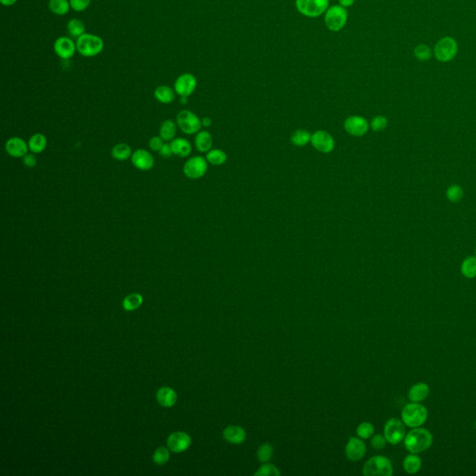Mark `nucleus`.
I'll list each match as a JSON object with an SVG mask.
<instances>
[{"instance_id":"nucleus-25","label":"nucleus","mask_w":476,"mask_h":476,"mask_svg":"<svg viewBox=\"0 0 476 476\" xmlns=\"http://www.w3.org/2000/svg\"><path fill=\"white\" fill-rule=\"evenodd\" d=\"M155 98L157 101L164 104L171 103L175 99V93L173 90L168 86H159L155 90L154 92Z\"/></svg>"},{"instance_id":"nucleus-10","label":"nucleus","mask_w":476,"mask_h":476,"mask_svg":"<svg viewBox=\"0 0 476 476\" xmlns=\"http://www.w3.org/2000/svg\"><path fill=\"white\" fill-rule=\"evenodd\" d=\"M207 170V161L202 157H194L185 162L184 173L187 178L192 179L202 178Z\"/></svg>"},{"instance_id":"nucleus-11","label":"nucleus","mask_w":476,"mask_h":476,"mask_svg":"<svg viewBox=\"0 0 476 476\" xmlns=\"http://www.w3.org/2000/svg\"><path fill=\"white\" fill-rule=\"evenodd\" d=\"M367 453L364 440L357 437H351L345 446V456L351 461H359Z\"/></svg>"},{"instance_id":"nucleus-28","label":"nucleus","mask_w":476,"mask_h":476,"mask_svg":"<svg viewBox=\"0 0 476 476\" xmlns=\"http://www.w3.org/2000/svg\"><path fill=\"white\" fill-rule=\"evenodd\" d=\"M177 132V127L176 124L174 123L172 120L168 119L165 120L159 129V136L162 138L163 140L168 141L175 139V135Z\"/></svg>"},{"instance_id":"nucleus-48","label":"nucleus","mask_w":476,"mask_h":476,"mask_svg":"<svg viewBox=\"0 0 476 476\" xmlns=\"http://www.w3.org/2000/svg\"><path fill=\"white\" fill-rule=\"evenodd\" d=\"M0 2L4 6H12L17 2V0H0Z\"/></svg>"},{"instance_id":"nucleus-51","label":"nucleus","mask_w":476,"mask_h":476,"mask_svg":"<svg viewBox=\"0 0 476 476\" xmlns=\"http://www.w3.org/2000/svg\"><path fill=\"white\" fill-rule=\"evenodd\" d=\"M474 426H475V429H476V421H475V425H474Z\"/></svg>"},{"instance_id":"nucleus-41","label":"nucleus","mask_w":476,"mask_h":476,"mask_svg":"<svg viewBox=\"0 0 476 476\" xmlns=\"http://www.w3.org/2000/svg\"><path fill=\"white\" fill-rule=\"evenodd\" d=\"M388 126V120L385 117L378 116L372 119L371 121V128L374 131H382L386 129Z\"/></svg>"},{"instance_id":"nucleus-5","label":"nucleus","mask_w":476,"mask_h":476,"mask_svg":"<svg viewBox=\"0 0 476 476\" xmlns=\"http://www.w3.org/2000/svg\"><path fill=\"white\" fill-rule=\"evenodd\" d=\"M459 51L458 42L451 36H444L438 40L433 49V55L441 62H451Z\"/></svg>"},{"instance_id":"nucleus-40","label":"nucleus","mask_w":476,"mask_h":476,"mask_svg":"<svg viewBox=\"0 0 476 476\" xmlns=\"http://www.w3.org/2000/svg\"><path fill=\"white\" fill-rule=\"evenodd\" d=\"M154 461L155 463L157 464H165L168 462V459H169V452L168 451V449L165 448H159L157 449V451L154 453Z\"/></svg>"},{"instance_id":"nucleus-45","label":"nucleus","mask_w":476,"mask_h":476,"mask_svg":"<svg viewBox=\"0 0 476 476\" xmlns=\"http://www.w3.org/2000/svg\"><path fill=\"white\" fill-rule=\"evenodd\" d=\"M34 153H28L23 157V162L25 167L27 168H34L38 164L36 157L34 156Z\"/></svg>"},{"instance_id":"nucleus-49","label":"nucleus","mask_w":476,"mask_h":476,"mask_svg":"<svg viewBox=\"0 0 476 476\" xmlns=\"http://www.w3.org/2000/svg\"><path fill=\"white\" fill-rule=\"evenodd\" d=\"M201 122L202 126H204V127H209V126L211 125V123H212V122H211V119L209 118H203L201 120Z\"/></svg>"},{"instance_id":"nucleus-14","label":"nucleus","mask_w":476,"mask_h":476,"mask_svg":"<svg viewBox=\"0 0 476 476\" xmlns=\"http://www.w3.org/2000/svg\"><path fill=\"white\" fill-rule=\"evenodd\" d=\"M370 125L362 117L358 116H353L348 118L345 122H344V129L346 132L354 137H361L365 134L369 130Z\"/></svg>"},{"instance_id":"nucleus-15","label":"nucleus","mask_w":476,"mask_h":476,"mask_svg":"<svg viewBox=\"0 0 476 476\" xmlns=\"http://www.w3.org/2000/svg\"><path fill=\"white\" fill-rule=\"evenodd\" d=\"M130 159L135 168L142 171L150 170L155 166V158L152 156V154L144 149L136 150L132 154Z\"/></svg>"},{"instance_id":"nucleus-33","label":"nucleus","mask_w":476,"mask_h":476,"mask_svg":"<svg viewBox=\"0 0 476 476\" xmlns=\"http://www.w3.org/2000/svg\"><path fill=\"white\" fill-rule=\"evenodd\" d=\"M67 30L68 33L73 36V38H77L79 39L80 35L85 34V30H86V27H85V24L81 20L79 19H72L69 21V23L67 24Z\"/></svg>"},{"instance_id":"nucleus-42","label":"nucleus","mask_w":476,"mask_h":476,"mask_svg":"<svg viewBox=\"0 0 476 476\" xmlns=\"http://www.w3.org/2000/svg\"><path fill=\"white\" fill-rule=\"evenodd\" d=\"M71 9L75 12H81L86 11L90 5L91 0H69Z\"/></svg>"},{"instance_id":"nucleus-19","label":"nucleus","mask_w":476,"mask_h":476,"mask_svg":"<svg viewBox=\"0 0 476 476\" xmlns=\"http://www.w3.org/2000/svg\"><path fill=\"white\" fill-rule=\"evenodd\" d=\"M223 436L226 442L232 445H240L246 441L247 431L241 426L229 425L223 431Z\"/></svg>"},{"instance_id":"nucleus-22","label":"nucleus","mask_w":476,"mask_h":476,"mask_svg":"<svg viewBox=\"0 0 476 476\" xmlns=\"http://www.w3.org/2000/svg\"><path fill=\"white\" fill-rule=\"evenodd\" d=\"M157 401L159 402L161 406L166 407V408H169V407H172L176 403L177 394L172 389H170L168 387H163V388H160L157 391Z\"/></svg>"},{"instance_id":"nucleus-2","label":"nucleus","mask_w":476,"mask_h":476,"mask_svg":"<svg viewBox=\"0 0 476 476\" xmlns=\"http://www.w3.org/2000/svg\"><path fill=\"white\" fill-rule=\"evenodd\" d=\"M401 416L405 425L409 428H417L425 423L428 419V411L423 405L411 402L404 407Z\"/></svg>"},{"instance_id":"nucleus-16","label":"nucleus","mask_w":476,"mask_h":476,"mask_svg":"<svg viewBox=\"0 0 476 476\" xmlns=\"http://www.w3.org/2000/svg\"><path fill=\"white\" fill-rule=\"evenodd\" d=\"M54 51L57 55L63 60L72 58L77 51V44L67 36H61L54 42Z\"/></svg>"},{"instance_id":"nucleus-17","label":"nucleus","mask_w":476,"mask_h":476,"mask_svg":"<svg viewBox=\"0 0 476 476\" xmlns=\"http://www.w3.org/2000/svg\"><path fill=\"white\" fill-rule=\"evenodd\" d=\"M5 149L9 156L20 158L28 154V143L20 137H12L7 140Z\"/></svg>"},{"instance_id":"nucleus-12","label":"nucleus","mask_w":476,"mask_h":476,"mask_svg":"<svg viewBox=\"0 0 476 476\" xmlns=\"http://www.w3.org/2000/svg\"><path fill=\"white\" fill-rule=\"evenodd\" d=\"M311 142L317 151L328 154L335 147V140L329 133L324 130H318L312 135Z\"/></svg>"},{"instance_id":"nucleus-38","label":"nucleus","mask_w":476,"mask_h":476,"mask_svg":"<svg viewBox=\"0 0 476 476\" xmlns=\"http://www.w3.org/2000/svg\"><path fill=\"white\" fill-rule=\"evenodd\" d=\"M142 303V297L138 293H132L125 298L123 302L124 308L127 311H132L138 308Z\"/></svg>"},{"instance_id":"nucleus-31","label":"nucleus","mask_w":476,"mask_h":476,"mask_svg":"<svg viewBox=\"0 0 476 476\" xmlns=\"http://www.w3.org/2000/svg\"><path fill=\"white\" fill-rule=\"evenodd\" d=\"M311 138H312V135L310 134L307 130L298 129L295 132L292 133L290 140L294 145L302 147V146L306 145L309 141H311Z\"/></svg>"},{"instance_id":"nucleus-26","label":"nucleus","mask_w":476,"mask_h":476,"mask_svg":"<svg viewBox=\"0 0 476 476\" xmlns=\"http://www.w3.org/2000/svg\"><path fill=\"white\" fill-rule=\"evenodd\" d=\"M29 151L34 154H40L47 147V138L42 133H35L28 140Z\"/></svg>"},{"instance_id":"nucleus-9","label":"nucleus","mask_w":476,"mask_h":476,"mask_svg":"<svg viewBox=\"0 0 476 476\" xmlns=\"http://www.w3.org/2000/svg\"><path fill=\"white\" fill-rule=\"evenodd\" d=\"M177 125L184 133L192 135L199 132L202 122L196 114L188 110H182L177 116Z\"/></svg>"},{"instance_id":"nucleus-34","label":"nucleus","mask_w":476,"mask_h":476,"mask_svg":"<svg viewBox=\"0 0 476 476\" xmlns=\"http://www.w3.org/2000/svg\"><path fill=\"white\" fill-rule=\"evenodd\" d=\"M206 159H207V162L210 163L211 165L221 166V165H223V164L226 162L227 156L223 150L213 149V150L208 151Z\"/></svg>"},{"instance_id":"nucleus-24","label":"nucleus","mask_w":476,"mask_h":476,"mask_svg":"<svg viewBox=\"0 0 476 476\" xmlns=\"http://www.w3.org/2000/svg\"><path fill=\"white\" fill-rule=\"evenodd\" d=\"M422 466V461L417 454L411 453L408 455L403 461L404 470L409 474H415L420 471Z\"/></svg>"},{"instance_id":"nucleus-27","label":"nucleus","mask_w":476,"mask_h":476,"mask_svg":"<svg viewBox=\"0 0 476 476\" xmlns=\"http://www.w3.org/2000/svg\"><path fill=\"white\" fill-rule=\"evenodd\" d=\"M131 147L127 143H118L113 147L111 155L118 161H125L132 156Z\"/></svg>"},{"instance_id":"nucleus-37","label":"nucleus","mask_w":476,"mask_h":476,"mask_svg":"<svg viewBox=\"0 0 476 476\" xmlns=\"http://www.w3.org/2000/svg\"><path fill=\"white\" fill-rule=\"evenodd\" d=\"M374 432H375V427L371 422H369V421H364V422L360 423L356 428L357 436L361 438V439H363V440L371 438L374 435Z\"/></svg>"},{"instance_id":"nucleus-46","label":"nucleus","mask_w":476,"mask_h":476,"mask_svg":"<svg viewBox=\"0 0 476 476\" xmlns=\"http://www.w3.org/2000/svg\"><path fill=\"white\" fill-rule=\"evenodd\" d=\"M159 155L164 158H168L173 155L171 146L168 143H164L162 148L159 150Z\"/></svg>"},{"instance_id":"nucleus-30","label":"nucleus","mask_w":476,"mask_h":476,"mask_svg":"<svg viewBox=\"0 0 476 476\" xmlns=\"http://www.w3.org/2000/svg\"><path fill=\"white\" fill-rule=\"evenodd\" d=\"M49 8L54 14L63 16L70 11L71 6L67 0H50Z\"/></svg>"},{"instance_id":"nucleus-18","label":"nucleus","mask_w":476,"mask_h":476,"mask_svg":"<svg viewBox=\"0 0 476 476\" xmlns=\"http://www.w3.org/2000/svg\"><path fill=\"white\" fill-rule=\"evenodd\" d=\"M191 437L184 431L174 432L168 437V446L169 449L176 453L186 450L190 447Z\"/></svg>"},{"instance_id":"nucleus-4","label":"nucleus","mask_w":476,"mask_h":476,"mask_svg":"<svg viewBox=\"0 0 476 476\" xmlns=\"http://www.w3.org/2000/svg\"><path fill=\"white\" fill-rule=\"evenodd\" d=\"M76 44L78 51L84 57L97 56L104 48L103 40L100 36L86 33L79 36Z\"/></svg>"},{"instance_id":"nucleus-7","label":"nucleus","mask_w":476,"mask_h":476,"mask_svg":"<svg viewBox=\"0 0 476 476\" xmlns=\"http://www.w3.org/2000/svg\"><path fill=\"white\" fill-rule=\"evenodd\" d=\"M328 0H296L299 12L306 17L315 18L322 15L328 9Z\"/></svg>"},{"instance_id":"nucleus-44","label":"nucleus","mask_w":476,"mask_h":476,"mask_svg":"<svg viewBox=\"0 0 476 476\" xmlns=\"http://www.w3.org/2000/svg\"><path fill=\"white\" fill-rule=\"evenodd\" d=\"M164 145V140L160 136H154L149 140V147L152 151L159 152Z\"/></svg>"},{"instance_id":"nucleus-23","label":"nucleus","mask_w":476,"mask_h":476,"mask_svg":"<svg viewBox=\"0 0 476 476\" xmlns=\"http://www.w3.org/2000/svg\"><path fill=\"white\" fill-rule=\"evenodd\" d=\"M213 139L211 134L206 131L202 130L197 132L196 140H195V144H196V149L201 153H207L210 151L212 147Z\"/></svg>"},{"instance_id":"nucleus-35","label":"nucleus","mask_w":476,"mask_h":476,"mask_svg":"<svg viewBox=\"0 0 476 476\" xmlns=\"http://www.w3.org/2000/svg\"><path fill=\"white\" fill-rule=\"evenodd\" d=\"M432 53L433 51H431V48L426 44H419L416 46L413 51L415 58L420 62L429 61L432 56Z\"/></svg>"},{"instance_id":"nucleus-6","label":"nucleus","mask_w":476,"mask_h":476,"mask_svg":"<svg viewBox=\"0 0 476 476\" xmlns=\"http://www.w3.org/2000/svg\"><path fill=\"white\" fill-rule=\"evenodd\" d=\"M348 13L344 7L333 6L327 9L325 12V23L326 27L333 32L342 30L346 24Z\"/></svg>"},{"instance_id":"nucleus-39","label":"nucleus","mask_w":476,"mask_h":476,"mask_svg":"<svg viewBox=\"0 0 476 476\" xmlns=\"http://www.w3.org/2000/svg\"><path fill=\"white\" fill-rule=\"evenodd\" d=\"M463 196V190L459 185H451L447 190V197L451 202H459Z\"/></svg>"},{"instance_id":"nucleus-36","label":"nucleus","mask_w":476,"mask_h":476,"mask_svg":"<svg viewBox=\"0 0 476 476\" xmlns=\"http://www.w3.org/2000/svg\"><path fill=\"white\" fill-rule=\"evenodd\" d=\"M281 471L275 465L270 462L263 463L259 467L258 470L254 472V476H279Z\"/></svg>"},{"instance_id":"nucleus-47","label":"nucleus","mask_w":476,"mask_h":476,"mask_svg":"<svg viewBox=\"0 0 476 476\" xmlns=\"http://www.w3.org/2000/svg\"><path fill=\"white\" fill-rule=\"evenodd\" d=\"M339 1H340L341 6L347 8V7L352 6L355 0H339Z\"/></svg>"},{"instance_id":"nucleus-8","label":"nucleus","mask_w":476,"mask_h":476,"mask_svg":"<svg viewBox=\"0 0 476 476\" xmlns=\"http://www.w3.org/2000/svg\"><path fill=\"white\" fill-rule=\"evenodd\" d=\"M383 434L387 442L391 445H398L406 436V425L403 420L392 418L387 421L383 429Z\"/></svg>"},{"instance_id":"nucleus-3","label":"nucleus","mask_w":476,"mask_h":476,"mask_svg":"<svg viewBox=\"0 0 476 476\" xmlns=\"http://www.w3.org/2000/svg\"><path fill=\"white\" fill-rule=\"evenodd\" d=\"M392 473L391 460L381 455L370 458L363 466V474L365 476H392Z\"/></svg>"},{"instance_id":"nucleus-43","label":"nucleus","mask_w":476,"mask_h":476,"mask_svg":"<svg viewBox=\"0 0 476 476\" xmlns=\"http://www.w3.org/2000/svg\"><path fill=\"white\" fill-rule=\"evenodd\" d=\"M371 446L372 448L374 449H377V450H381V449H383V448L386 447L387 440L384 434H375L373 436L371 437Z\"/></svg>"},{"instance_id":"nucleus-21","label":"nucleus","mask_w":476,"mask_h":476,"mask_svg":"<svg viewBox=\"0 0 476 476\" xmlns=\"http://www.w3.org/2000/svg\"><path fill=\"white\" fill-rule=\"evenodd\" d=\"M171 149L175 156L179 157H187L192 153V144L189 140L184 138H176L171 140Z\"/></svg>"},{"instance_id":"nucleus-20","label":"nucleus","mask_w":476,"mask_h":476,"mask_svg":"<svg viewBox=\"0 0 476 476\" xmlns=\"http://www.w3.org/2000/svg\"><path fill=\"white\" fill-rule=\"evenodd\" d=\"M430 387L424 382H419L409 389V399L413 403H421L429 396Z\"/></svg>"},{"instance_id":"nucleus-50","label":"nucleus","mask_w":476,"mask_h":476,"mask_svg":"<svg viewBox=\"0 0 476 476\" xmlns=\"http://www.w3.org/2000/svg\"><path fill=\"white\" fill-rule=\"evenodd\" d=\"M181 103H187V97H181Z\"/></svg>"},{"instance_id":"nucleus-13","label":"nucleus","mask_w":476,"mask_h":476,"mask_svg":"<svg viewBox=\"0 0 476 476\" xmlns=\"http://www.w3.org/2000/svg\"><path fill=\"white\" fill-rule=\"evenodd\" d=\"M196 79L192 74H182L176 79L174 89L180 97H189L196 90Z\"/></svg>"},{"instance_id":"nucleus-29","label":"nucleus","mask_w":476,"mask_h":476,"mask_svg":"<svg viewBox=\"0 0 476 476\" xmlns=\"http://www.w3.org/2000/svg\"><path fill=\"white\" fill-rule=\"evenodd\" d=\"M274 452H275V450H274V448L271 444L264 443L257 449L256 457H257V459L261 463L269 462L271 459L273 458V456H274Z\"/></svg>"},{"instance_id":"nucleus-1","label":"nucleus","mask_w":476,"mask_h":476,"mask_svg":"<svg viewBox=\"0 0 476 476\" xmlns=\"http://www.w3.org/2000/svg\"><path fill=\"white\" fill-rule=\"evenodd\" d=\"M432 434L425 428H412L404 438V445L410 453L419 454L424 452L432 445Z\"/></svg>"},{"instance_id":"nucleus-52","label":"nucleus","mask_w":476,"mask_h":476,"mask_svg":"<svg viewBox=\"0 0 476 476\" xmlns=\"http://www.w3.org/2000/svg\"><path fill=\"white\" fill-rule=\"evenodd\" d=\"M475 253H476V248H475Z\"/></svg>"},{"instance_id":"nucleus-32","label":"nucleus","mask_w":476,"mask_h":476,"mask_svg":"<svg viewBox=\"0 0 476 476\" xmlns=\"http://www.w3.org/2000/svg\"><path fill=\"white\" fill-rule=\"evenodd\" d=\"M461 274L469 279L476 277V257H469L464 260L461 264Z\"/></svg>"}]
</instances>
